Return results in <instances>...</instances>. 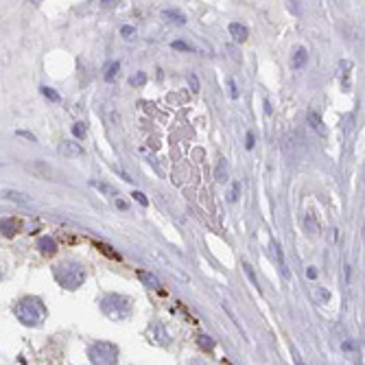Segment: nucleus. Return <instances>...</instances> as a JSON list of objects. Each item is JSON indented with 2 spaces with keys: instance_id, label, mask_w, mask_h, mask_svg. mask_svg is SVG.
Returning <instances> with one entry per match:
<instances>
[{
  "instance_id": "obj_15",
  "label": "nucleus",
  "mask_w": 365,
  "mask_h": 365,
  "mask_svg": "<svg viewBox=\"0 0 365 365\" xmlns=\"http://www.w3.org/2000/svg\"><path fill=\"white\" fill-rule=\"evenodd\" d=\"M162 18L169 20V22H173V24H186L188 22L184 13L177 11V9H166V11H162Z\"/></svg>"
},
{
  "instance_id": "obj_11",
  "label": "nucleus",
  "mask_w": 365,
  "mask_h": 365,
  "mask_svg": "<svg viewBox=\"0 0 365 365\" xmlns=\"http://www.w3.org/2000/svg\"><path fill=\"white\" fill-rule=\"evenodd\" d=\"M271 250H273V256H276L278 267H280L282 276L289 278V269H287V262H285V254H282V250H280V243H278V241H271Z\"/></svg>"
},
{
  "instance_id": "obj_36",
  "label": "nucleus",
  "mask_w": 365,
  "mask_h": 365,
  "mask_svg": "<svg viewBox=\"0 0 365 365\" xmlns=\"http://www.w3.org/2000/svg\"><path fill=\"white\" fill-rule=\"evenodd\" d=\"M120 33H123L125 37H129V35L134 33V29H131V27H123V29H120Z\"/></svg>"
},
{
  "instance_id": "obj_14",
  "label": "nucleus",
  "mask_w": 365,
  "mask_h": 365,
  "mask_svg": "<svg viewBox=\"0 0 365 365\" xmlns=\"http://www.w3.org/2000/svg\"><path fill=\"white\" fill-rule=\"evenodd\" d=\"M20 230V223L13 221V219H0V232H2L4 236H13L18 234Z\"/></svg>"
},
{
  "instance_id": "obj_19",
  "label": "nucleus",
  "mask_w": 365,
  "mask_h": 365,
  "mask_svg": "<svg viewBox=\"0 0 365 365\" xmlns=\"http://www.w3.org/2000/svg\"><path fill=\"white\" fill-rule=\"evenodd\" d=\"M304 227H306V232H308L311 236H317V234H319V223H317V219H315V215H311V212H308L306 219H304Z\"/></svg>"
},
{
  "instance_id": "obj_10",
  "label": "nucleus",
  "mask_w": 365,
  "mask_h": 365,
  "mask_svg": "<svg viewBox=\"0 0 365 365\" xmlns=\"http://www.w3.org/2000/svg\"><path fill=\"white\" fill-rule=\"evenodd\" d=\"M90 186H92V188H96L99 192H103L105 197H110L111 201H114V199H118V197H120V192L116 190L114 186H110V184H103V182H94V180H92V182H90Z\"/></svg>"
},
{
  "instance_id": "obj_23",
  "label": "nucleus",
  "mask_w": 365,
  "mask_h": 365,
  "mask_svg": "<svg viewBox=\"0 0 365 365\" xmlns=\"http://www.w3.org/2000/svg\"><path fill=\"white\" fill-rule=\"evenodd\" d=\"M129 83H131V85H136V88H140V85H145V83H146V74H145V73L134 74V77L129 79Z\"/></svg>"
},
{
  "instance_id": "obj_12",
  "label": "nucleus",
  "mask_w": 365,
  "mask_h": 365,
  "mask_svg": "<svg viewBox=\"0 0 365 365\" xmlns=\"http://www.w3.org/2000/svg\"><path fill=\"white\" fill-rule=\"evenodd\" d=\"M230 35L232 37H234V42H245L247 37H250V31H247L245 27H243V24H236V22H232L230 24Z\"/></svg>"
},
{
  "instance_id": "obj_39",
  "label": "nucleus",
  "mask_w": 365,
  "mask_h": 365,
  "mask_svg": "<svg viewBox=\"0 0 365 365\" xmlns=\"http://www.w3.org/2000/svg\"><path fill=\"white\" fill-rule=\"evenodd\" d=\"M0 280H2V269H0Z\"/></svg>"
},
{
  "instance_id": "obj_35",
  "label": "nucleus",
  "mask_w": 365,
  "mask_h": 365,
  "mask_svg": "<svg viewBox=\"0 0 365 365\" xmlns=\"http://www.w3.org/2000/svg\"><path fill=\"white\" fill-rule=\"evenodd\" d=\"M18 136H22V138H29V140H33V143H35V136L29 134V131H18Z\"/></svg>"
},
{
  "instance_id": "obj_27",
  "label": "nucleus",
  "mask_w": 365,
  "mask_h": 365,
  "mask_svg": "<svg viewBox=\"0 0 365 365\" xmlns=\"http://www.w3.org/2000/svg\"><path fill=\"white\" fill-rule=\"evenodd\" d=\"M73 134L77 136V138H85V134H88V129H85V125L83 123H77L73 127Z\"/></svg>"
},
{
  "instance_id": "obj_21",
  "label": "nucleus",
  "mask_w": 365,
  "mask_h": 365,
  "mask_svg": "<svg viewBox=\"0 0 365 365\" xmlns=\"http://www.w3.org/2000/svg\"><path fill=\"white\" fill-rule=\"evenodd\" d=\"M138 276H140V280H143V282H145V285H146V287H153V289H160V280H158V278H155V276H151V273H146V271H140V273H138Z\"/></svg>"
},
{
  "instance_id": "obj_16",
  "label": "nucleus",
  "mask_w": 365,
  "mask_h": 365,
  "mask_svg": "<svg viewBox=\"0 0 365 365\" xmlns=\"http://www.w3.org/2000/svg\"><path fill=\"white\" fill-rule=\"evenodd\" d=\"M308 62V50L306 48H295V53H293V59H291V64H293V68H304Z\"/></svg>"
},
{
  "instance_id": "obj_20",
  "label": "nucleus",
  "mask_w": 365,
  "mask_h": 365,
  "mask_svg": "<svg viewBox=\"0 0 365 365\" xmlns=\"http://www.w3.org/2000/svg\"><path fill=\"white\" fill-rule=\"evenodd\" d=\"M118 70H120V64H118V62H110V64H108V68H105L103 79L108 81V83H111V81H116V77H118Z\"/></svg>"
},
{
  "instance_id": "obj_26",
  "label": "nucleus",
  "mask_w": 365,
  "mask_h": 365,
  "mask_svg": "<svg viewBox=\"0 0 365 365\" xmlns=\"http://www.w3.org/2000/svg\"><path fill=\"white\" fill-rule=\"evenodd\" d=\"M171 48H175V50H195L188 42H184V39H177V42H173V44H171Z\"/></svg>"
},
{
  "instance_id": "obj_33",
  "label": "nucleus",
  "mask_w": 365,
  "mask_h": 365,
  "mask_svg": "<svg viewBox=\"0 0 365 365\" xmlns=\"http://www.w3.org/2000/svg\"><path fill=\"white\" fill-rule=\"evenodd\" d=\"M227 85H230V96H232V99H238V90H236L234 81H227Z\"/></svg>"
},
{
  "instance_id": "obj_5",
  "label": "nucleus",
  "mask_w": 365,
  "mask_h": 365,
  "mask_svg": "<svg viewBox=\"0 0 365 365\" xmlns=\"http://www.w3.org/2000/svg\"><path fill=\"white\" fill-rule=\"evenodd\" d=\"M27 171L35 177H39V180H48V182H59V175L57 171L53 169L50 164H46V162L42 160H35V162H29L27 164Z\"/></svg>"
},
{
  "instance_id": "obj_31",
  "label": "nucleus",
  "mask_w": 365,
  "mask_h": 365,
  "mask_svg": "<svg viewBox=\"0 0 365 365\" xmlns=\"http://www.w3.org/2000/svg\"><path fill=\"white\" fill-rule=\"evenodd\" d=\"M42 92H44V96H48L50 101H55V103H57V101H59V94L55 92L53 88H42Z\"/></svg>"
},
{
  "instance_id": "obj_18",
  "label": "nucleus",
  "mask_w": 365,
  "mask_h": 365,
  "mask_svg": "<svg viewBox=\"0 0 365 365\" xmlns=\"http://www.w3.org/2000/svg\"><path fill=\"white\" fill-rule=\"evenodd\" d=\"M103 114H105V118H108V123L111 125V127H118V125H120V116H118V111L114 110V105H111V103L105 105Z\"/></svg>"
},
{
  "instance_id": "obj_6",
  "label": "nucleus",
  "mask_w": 365,
  "mask_h": 365,
  "mask_svg": "<svg viewBox=\"0 0 365 365\" xmlns=\"http://www.w3.org/2000/svg\"><path fill=\"white\" fill-rule=\"evenodd\" d=\"M59 153H62L64 158H79V155L83 153V149H81V145H77L74 140H62V143H59Z\"/></svg>"
},
{
  "instance_id": "obj_17",
  "label": "nucleus",
  "mask_w": 365,
  "mask_h": 365,
  "mask_svg": "<svg viewBox=\"0 0 365 365\" xmlns=\"http://www.w3.org/2000/svg\"><path fill=\"white\" fill-rule=\"evenodd\" d=\"M37 247H39V252H44V254H55V252H57V243H55L50 236H42V238H39Z\"/></svg>"
},
{
  "instance_id": "obj_34",
  "label": "nucleus",
  "mask_w": 365,
  "mask_h": 365,
  "mask_svg": "<svg viewBox=\"0 0 365 365\" xmlns=\"http://www.w3.org/2000/svg\"><path fill=\"white\" fill-rule=\"evenodd\" d=\"M247 149H254V134H252V131H250V134H247Z\"/></svg>"
},
{
  "instance_id": "obj_24",
  "label": "nucleus",
  "mask_w": 365,
  "mask_h": 365,
  "mask_svg": "<svg viewBox=\"0 0 365 365\" xmlns=\"http://www.w3.org/2000/svg\"><path fill=\"white\" fill-rule=\"evenodd\" d=\"M238 195H241V186H238V184H232V190L227 192V201H232V204H234V201L238 199Z\"/></svg>"
},
{
  "instance_id": "obj_25",
  "label": "nucleus",
  "mask_w": 365,
  "mask_h": 365,
  "mask_svg": "<svg viewBox=\"0 0 365 365\" xmlns=\"http://www.w3.org/2000/svg\"><path fill=\"white\" fill-rule=\"evenodd\" d=\"M313 293H315V297H317V302H319V304H324V302L328 300V297H330V293H328L326 289H315Z\"/></svg>"
},
{
  "instance_id": "obj_32",
  "label": "nucleus",
  "mask_w": 365,
  "mask_h": 365,
  "mask_svg": "<svg viewBox=\"0 0 365 365\" xmlns=\"http://www.w3.org/2000/svg\"><path fill=\"white\" fill-rule=\"evenodd\" d=\"M114 206L118 208V210H127V208H129V204L123 199V197H118V199H114Z\"/></svg>"
},
{
  "instance_id": "obj_30",
  "label": "nucleus",
  "mask_w": 365,
  "mask_h": 365,
  "mask_svg": "<svg viewBox=\"0 0 365 365\" xmlns=\"http://www.w3.org/2000/svg\"><path fill=\"white\" fill-rule=\"evenodd\" d=\"M131 197H134V199L138 201L140 206H149V199H146V197L143 195V192H138V190H136V192H131Z\"/></svg>"
},
{
  "instance_id": "obj_1",
  "label": "nucleus",
  "mask_w": 365,
  "mask_h": 365,
  "mask_svg": "<svg viewBox=\"0 0 365 365\" xmlns=\"http://www.w3.org/2000/svg\"><path fill=\"white\" fill-rule=\"evenodd\" d=\"M101 311L105 313L110 319L114 322H123L134 313V302L127 295H120V293H110L101 300Z\"/></svg>"
},
{
  "instance_id": "obj_4",
  "label": "nucleus",
  "mask_w": 365,
  "mask_h": 365,
  "mask_svg": "<svg viewBox=\"0 0 365 365\" xmlns=\"http://www.w3.org/2000/svg\"><path fill=\"white\" fill-rule=\"evenodd\" d=\"M88 357L94 365H116V361H118V348L108 341H99L88 350Z\"/></svg>"
},
{
  "instance_id": "obj_3",
  "label": "nucleus",
  "mask_w": 365,
  "mask_h": 365,
  "mask_svg": "<svg viewBox=\"0 0 365 365\" xmlns=\"http://www.w3.org/2000/svg\"><path fill=\"white\" fill-rule=\"evenodd\" d=\"M16 317L27 326H39L44 319V306L33 297H24L16 304Z\"/></svg>"
},
{
  "instance_id": "obj_38",
  "label": "nucleus",
  "mask_w": 365,
  "mask_h": 365,
  "mask_svg": "<svg viewBox=\"0 0 365 365\" xmlns=\"http://www.w3.org/2000/svg\"><path fill=\"white\" fill-rule=\"evenodd\" d=\"M306 273H308V278H315V276H317V271H315V269H308Z\"/></svg>"
},
{
  "instance_id": "obj_22",
  "label": "nucleus",
  "mask_w": 365,
  "mask_h": 365,
  "mask_svg": "<svg viewBox=\"0 0 365 365\" xmlns=\"http://www.w3.org/2000/svg\"><path fill=\"white\" fill-rule=\"evenodd\" d=\"M243 269H245V273H247V278H250V280H252V285H254L256 289H258V291H260V287H258V278H256V273H254V269H252V265H250V262H243Z\"/></svg>"
},
{
  "instance_id": "obj_9",
  "label": "nucleus",
  "mask_w": 365,
  "mask_h": 365,
  "mask_svg": "<svg viewBox=\"0 0 365 365\" xmlns=\"http://www.w3.org/2000/svg\"><path fill=\"white\" fill-rule=\"evenodd\" d=\"M306 118H308V125H311V127L315 129L319 136H326V134H328V131H326V125H324V120H322V116H319L315 110H308V116H306Z\"/></svg>"
},
{
  "instance_id": "obj_13",
  "label": "nucleus",
  "mask_w": 365,
  "mask_h": 365,
  "mask_svg": "<svg viewBox=\"0 0 365 365\" xmlns=\"http://www.w3.org/2000/svg\"><path fill=\"white\" fill-rule=\"evenodd\" d=\"M2 197L9 201H13V204H20V206H27L29 201V195H24V192H18V190H2Z\"/></svg>"
},
{
  "instance_id": "obj_2",
  "label": "nucleus",
  "mask_w": 365,
  "mask_h": 365,
  "mask_svg": "<svg viewBox=\"0 0 365 365\" xmlns=\"http://www.w3.org/2000/svg\"><path fill=\"white\" fill-rule=\"evenodd\" d=\"M55 278L64 289H77L85 280V269L79 262H59L55 267Z\"/></svg>"
},
{
  "instance_id": "obj_37",
  "label": "nucleus",
  "mask_w": 365,
  "mask_h": 365,
  "mask_svg": "<svg viewBox=\"0 0 365 365\" xmlns=\"http://www.w3.org/2000/svg\"><path fill=\"white\" fill-rule=\"evenodd\" d=\"M265 111H267V114H271V105H269V101H265Z\"/></svg>"
},
{
  "instance_id": "obj_7",
  "label": "nucleus",
  "mask_w": 365,
  "mask_h": 365,
  "mask_svg": "<svg viewBox=\"0 0 365 365\" xmlns=\"http://www.w3.org/2000/svg\"><path fill=\"white\" fill-rule=\"evenodd\" d=\"M149 339L153 343H160V346L169 343V334H166V330L162 328V324H153V326L149 328Z\"/></svg>"
},
{
  "instance_id": "obj_8",
  "label": "nucleus",
  "mask_w": 365,
  "mask_h": 365,
  "mask_svg": "<svg viewBox=\"0 0 365 365\" xmlns=\"http://www.w3.org/2000/svg\"><path fill=\"white\" fill-rule=\"evenodd\" d=\"M215 180L219 182V184H227V182H230V166H227V162L223 158L217 162V166H215Z\"/></svg>"
},
{
  "instance_id": "obj_29",
  "label": "nucleus",
  "mask_w": 365,
  "mask_h": 365,
  "mask_svg": "<svg viewBox=\"0 0 365 365\" xmlns=\"http://www.w3.org/2000/svg\"><path fill=\"white\" fill-rule=\"evenodd\" d=\"M188 83H190V92H199V79H197V74H188Z\"/></svg>"
},
{
  "instance_id": "obj_28",
  "label": "nucleus",
  "mask_w": 365,
  "mask_h": 365,
  "mask_svg": "<svg viewBox=\"0 0 365 365\" xmlns=\"http://www.w3.org/2000/svg\"><path fill=\"white\" fill-rule=\"evenodd\" d=\"M199 346H201V348H206V350H208V352H210V350H212V348H215V341H212V339H210V337H208V334H204V337H201V339H199Z\"/></svg>"
}]
</instances>
